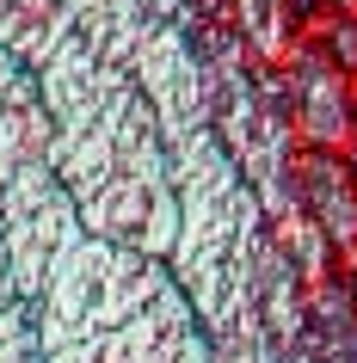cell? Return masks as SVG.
Here are the masks:
<instances>
[{"label":"cell","instance_id":"cell-6","mask_svg":"<svg viewBox=\"0 0 357 363\" xmlns=\"http://www.w3.org/2000/svg\"><path fill=\"white\" fill-rule=\"evenodd\" d=\"M68 38L75 31H68L62 0H0V50L19 56L25 68H38L43 56H56Z\"/></svg>","mask_w":357,"mask_h":363},{"label":"cell","instance_id":"cell-4","mask_svg":"<svg viewBox=\"0 0 357 363\" xmlns=\"http://www.w3.org/2000/svg\"><path fill=\"white\" fill-rule=\"evenodd\" d=\"M0 240L31 308L80 240L75 203L50 167V111L38 74L6 50H0Z\"/></svg>","mask_w":357,"mask_h":363},{"label":"cell","instance_id":"cell-3","mask_svg":"<svg viewBox=\"0 0 357 363\" xmlns=\"http://www.w3.org/2000/svg\"><path fill=\"white\" fill-rule=\"evenodd\" d=\"M172 185H179V234L167 252L172 284L191 302L216 357L259 351L253 277L271 247V222H265L259 197L209 130L172 135Z\"/></svg>","mask_w":357,"mask_h":363},{"label":"cell","instance_id":"cell-8","mask_svg":"<svg viewBox=\"0 0 357 363\" xmlns=\"http://www.w3.org/2000/svg\"><path fill=\"white\" fill-rule=\"evenodd\" d=\"M191 6H197V13H204V19H216V25L228 19V0H191Z\"/></svg>","mask_w":357,"mask_h":363},{"label":"cell","instance_id":"cell-7","mask_svg":"<svg viewBox=\"0 0 357 363\" xmlns=\"http://www.w3.org/2000/svg\"><path fill=\"white\" fill-rule=\"evenodd\" d=\"M0 363H38V314L13 277L6 240H0Z\"/></svg>","mask_w":357,"mask_h":363},{"label":"cell","instance_id":"cell-1","mask_svg":"<svg viewBox=\"0 0 357 363\" xmlns=\"http://www.w3.org/2000/svg\"><path fill=\"white\" fill-rule=\"evenodd\" d=\"M31 74L50 111V167L75 203L80 234L167 265L179 234V185L172 142L148 93L80 38L43 56Z\"/></svg>","mask_w":357,"mask_h":363},{"label":"cell","instance_id":"cell-2","mask_svg":"<svg viewBox=\"0 0 357 363\" xmlns=\"http://www.w3.org/2000/svg\"><path fill=\"white\" fill-rule=\"evenodd\" d=\"M38 363H216L160 259L80 234L38 296Z\"/></svg>","mask_w":357,"mask_h":363},{"label":"cell","instance_id":"cell-5","mask_svg":"<svg viewBox=\"0 0 357 363\" xmlns=\"http://www.w3.org/2000/svg\"><path fill=\"white\" fill-rule=\"evenodd\" d=\"M283 99H290V130H302L320 154L351 135V93L345 68L320 50H290L283 56Z\"/></svg>","mask_w":357,"mask_h":363},{"label":"cell","instance_id":"cell-9","mask_svg":"<svg viewBox=\"0 0 357 363\" xmlns=\"http://www.w3.org/2000/svg\"><path fill=\"white\" fill-rule=\"evenodd\" d=\"M320 6H326V0H290V13H296V25H302V19H314Z\"/></svg>","mask_w":357,"mask_h":363}]
</instances>
